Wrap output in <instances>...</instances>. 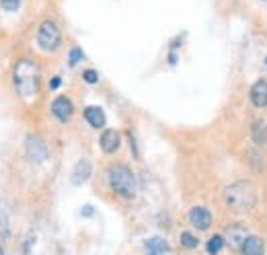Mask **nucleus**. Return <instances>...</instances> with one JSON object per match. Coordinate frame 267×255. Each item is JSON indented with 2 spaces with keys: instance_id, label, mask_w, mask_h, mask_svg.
<instances>
[{
  "instance_id": "7",
  "label": "nucleus",
  "mask_w": 267,
  "mask_h": 255,
  "mask_svg": "<svg viewBox=\"0 0 267 255\" xmlns=\"http://www.w3.org/2000/svg\"><path fill=\"white\" fill-rule=\"evenodd\" d=\"M189 220H191V225L197 229V231H207L212 227V214L210 210H205L201 206H195L189 210Z\"/></svg>"
},
{
  "instance_id": "11",
  "label": "nucleus",
  "mask_w": 267,
  "mask_h": 255,
  "mask_svg": "<svg viewBox=\"0 0 267 255\" xmlns=\"http://www.w3.org/2000/svg\"><path fill=\"white\" fill-rule=\"evenodd\" d=\"M243 255H265V243L257 235H249L241 247Z\"/></svg>"
},
{
  "instance_id": "1",
  "label": "nucleus",
  "mask_w": 267,
  "mask_h": 255,
  "mask_svg": "<svg viewBox=\"0 0 267 255\" xmlns=\"http://www.w3.org/2000/svg\"><path fill=\"white\" fill-rule=\"evenodd\" d=\"M13 80H15V89L19 93V97L25 101H33L39 93V82H41L39 66L31 58H21L15 66Z\"/></svg>"
},
{
  "instance_id": "16",
  "label": "nucleus",
  "mask_w": 267,
  "mask_h": 255,
  "mask_svg": "<svg viewBox=\"0 0 267 255\" xmlns=\"http://www.w3.org/2000/svg\"><path fill=\"white\" fill-rule=\"evenodd\" d=\"M224 247V235H214L210 241H207V253H210V255H216L220 249Z\"/></svg>"
},
{
  "instance_id": "21",
  "label": "nucleus",
  "mask_w": 267,
  "mask_h": 255,
  "mask_svg": "<svg viewBox=\"0 0 267 255\" xmlns=\"http://www.w3.org/2000/svg\"><path fill=\"white\" fill-rule=\"evenodd\" d=\"M60 84H62V78H60V76H56V78H51V80H49V89H51V91H56Z\"/></svg>"
},
{
  "instance_id": "14",
  "label": "nucleus",
  "mask_w": 267,
  "mask_h": 255,
  "mask_svg": "<svg viewBox=\"0 0 267 255\" xmlns=\"http://www.w3.org/2000/svg\"><path fill=\"white\" fill-rule=\"evenodd\" d=\"M251 138L259 146H263L267 142V125H265L263 119H255L253 121V125H251Z\"/></svg>"
},
{
  "instance_id": "17",
  "label": "nucleus",
  "mask_w": 267,
  "mask_h": 255,
  "mask_svg": "<svg viewBox=\"0 0 267 255\" xmlns=\"http://www.w3.org/2000/svg\"><path fill=\"white\" fill-rule=\"evenodd\" d=\"M181 245L187 247V249H195V247L199 245V241H197V237L191 235V233H181Z\"/></svg>"
},
{
  "instance_id": "12",
  "label": "nucleus",
  "mask_w": 267,
  "mask_h": 255,
  "mask_svg": "<svg viewBox=\"0 0 267 255\" xmlns=\"http://www.w3.org/2000/svg\"><path fill=\"white\" fill-rule=\"evenodd\" d=\"M84 119L91 123L93 128H105V123H107V117H105V111L101 109V107H97V105H88L86 109H84Z\"/></svg>"
},
{
  "instance_id": "15",
  "label": "nucleus",
  "mask_w": 267,
  "mask_h": 255,
  "mask_svg": "<svg viewBox=\"0 0 267 255\" xmlns=\"http://www.w3.org/2000/svg\"><path fill=\"white\" fill-rule=\"evenodd\" d=\"M146 249H148L150 255H163V253L169 251V243L165 239H161V237H152V239L146 241Z\"/></svg>"
},
{
  "instance_id": "22",
  "label": "nucleus",
  "mask_w": 267,
  "mask_h": 255,
  "mask_svg": "<svg viewBox=\"0 0 267 255\" xmlns=\"http://www.w3.org/2000/svg\"><path fill=\"white\" fill-rule=\"evenodd\" d=\"M0 255H5V251H3V249H0Z\"/></svg>"
},
{
  "instance_id": "6",
  "label": "nucleus",
  "mask_w": 267,
  "mask_h": 255,
  "mask_svg": "<svg viewBox=\"0 0 267 255\" xmlns=\"http://www.w3.org/2000/svg\"><path fill=\"white\" fill-rule=\"evenodd\" d=\"M51 113H54V117L58 119V121H68L70 117H72V113H74V105H72V101L68 99V97H64V95H60V97H56L54 99V103H51Z\"/></svg>"
},
{
  "instance_id": "3",
  "label": "nucleus",
  "mask_w": 267,
  "mask_h": 255,
  "mask_svg": "<svg viewBox=\"0 0 267 255\" xmlns=\"http://www.w3.org/2000/svg\"><path fill=\"white\" fill-rule=\"evenodd\" d=\"M107 179H109V185L113 189V194H117L120 198H134L136 194V177L132 173V169L124 163H113L109 169H107Z\"/></svg>"
},
{
  "instance_id": "9",
  "label": "nucleus",
  "mask_w": 267,
  "mask_h": 255,
  "mask_svg": "<svg viewBox=\"0 0 267 255\" xmlns=\"http://www.w3.org/2000/svg\"><path fill=\"white\" fill-rule=\"evenodd\" d=\"M247 237H249V235L245 233V229H243L241 225H234V227H228V229H226V233H224V243H226L230 249H241Z\"/></svg>"
},
{
  "instance_id": "4",
  "label": "nucleus",
  "mask_w": 267,
  "mask_h": 255,
  "mask_svg": "<svg viewBox=\"0 0 267 255\" xmlns=\"http://www.w3.org/2000/svg\"><path fill=\"white\" fill-rule=\"evenodd\" d=\"M37 46L47 52V54H54L58 48L62 46V31L58 27L56 21H43L37 29Z\"/></svg>"
},
{
  "instance_id": "2",
  "label": "nucleus",
  "mask_w": 267,
  "mask_h": 255,
  "mask_svg": "<svg viewBox=\"0 0 267 255\" xmlns=\"http://www.w3.org/2000/svg\"><path fill=\"white\" fill-rule=\"evenodd\" d=\"M224 202L232 212H251L257 206V189L253 181H236L224 189Z\"/></svg>"
},
{
  "instance_id": "19",
  "label": "nucleus",
  "mask_w": 267,
  "mask_h": 255,
  "mask_svg": "<svg viewBox=\"0 0 267 255\" xmlns=\"http://www.w3.org/2000/svg\"><path fill=\"white\" fill-rule=\"evenodd\" d=\"M0 7H3L5 11H9V13H15L21 7V0H0Z\"/></svg>"
},
{
  "instance_id": "8",
  "label": "nucleus",
  "mask_w": 267,
  "mask_h": 255,
  "mask_svg": "<svg viewBox=\"0 0 267 255\" xmlns=\"http://www.w3.org/2000/svg\"><path fill=\"white\" fill-rule=\"evenodd\" d=\"M99 144H101V150L105 154H113L117 148H120V144H122V136H120V132H117V130H111V128H109V130H105L101 134Z\"/></svg>"
},
{
  "instance_id": "18",
  "label": "nucleus",
  "mask_w": 267,
  "mask_h": 255,
  "mask_svg": "<svg viewBox=\"0 0 267 255\" xmlns=\"http://www.w3.org/2000/svg\"><path fill=\"white\" fill-rule=\"evenodd\" d=\"M84 58V54H82V50L80 48H72L70 50V58H68V64H70V66H76V64L80 62Z\"/></svg>"
},
{
  "instance_id": "20",
  "label": "nucleus",
  "mask_w": 267,
  "mask_h": 255,
  "mask_svg": "<svg viewBox=\"0 0 267 255\" xmlns=\"http://www.w3.org/2000/svg\"><path fill=\"white\" fill-rule=\"evenodd\" d=\"M82 78H84V82H88V84H95V82L99 80V74H97V70H84V72H82Z\"/></svg>"
},
{
  "instance_id": "23",
  "label": "nucleus",
  "mask_w": 267,
  "mask_h": 255,
  "mask_svg": "<svg viewBox=\"0 0 267 255\" xmlns=\"http://www.w3.org/2000/svg\"><path fill=\"white\" fill-rule=\"evenodd\" d=\"M265 64H267V62H265Z\"/></svg>"
},
{
  "instance_id": "10",
  "label": "nucleus",
  "mask_w": 267,
  "mask_h": 255,
  "mask_svg": "<svg viewBox=\"0 0 267 255\" xmlns=\"http://www.w3.org/2000/svg\"><path fill=\"white\" fill-rule=\"evenodd\" d=\"M251 103L257 109L267 107V80L265 78H259L257 82H253V87H251Z\"/></svg>"
},
{
  "instance_id": "5",
  "label": "nucleus",
  "mask_w": 267,
  "mask_h": 255,
  "mask_svg": "<svg viewBox=\"0 0 267 255\" xmlns=\"http://www.w3.org/2000/svg\"><path fill=\"white\" fill-rule=\"evenodd\" d=\"M25 150H27V156L31 158L33 163H43V161H47V156H49L47 146H45V142L39 136H29L27 142H25Z\"/></svg>"
},
{
  "instance_id": "13",
  "label": "nucleus",
  "mask_w": 267,
  "mask_h": 255,
  "mask_svg": "<svg viewBox=\"0 0 267 255\" xmlns=\"http://www.w3.org/2000/svg\"><path fill=\"white\" fill-rule=\"evenodd\" d=\"M91 171H93V167H91V163L88 161H78L76 165H74V169H72V183L74 185H82L88 177H91Z\"/></svg>"
}]
</instances>
